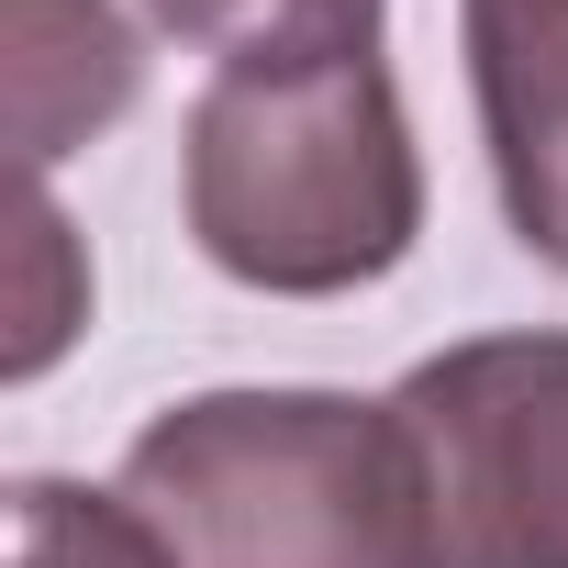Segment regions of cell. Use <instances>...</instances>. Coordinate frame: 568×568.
Wrapping results in <instances>:
<instances>
[{
  "instance_id": "cell-6",
  "label": "cell",
  "mask_w": 568,
  "mask_h": 568,
  "mask_svg": "<svg viewBox=\"0 0 568 568\" xmlns=\"http://www.w3.org/2000/svg\"><path fill=\"white\" fill-rule=\"evenodd\" d=\"M145 12L223 57V68H302V57H379V0H145Z\"/></svg>"
},
{
  "instance_id": "cell-7",
  "label": "cell",
  "mask_w": 568,
  "mask_h": 568,
  "mask_svg": "<svg viewBox=\"0 0 568 568\" xmlns=\"http://www.w3.org/2000/svg\"><path fill=\"white\" fill-rule=\"evenodd\" d=\"M12 568H179V557L156 546V524L123 490L23 479L12 490Z\"/></svg>"
},
{
  "instance_id": "cell-2",
  "label": "cell",
  "mask_w": 568,
  "mask_h": 568,
  "mask_svg": "<svg viewBox=\"0 0 568 568\" xmlns=\"http://www.w3.org/2000/svg\"><path fill=\"white\" fill-rule=\"evenodd\" d=\"M123 501L179 568H435L390 402L201 390L123 446Z\"/></svg>"
},
{
  "instance_id": "cell-5",
  "label": "cell",
  "mask_w": 568,
  "mask_h": 568,
  "mask_svg": "<svg viewBox=\"0 0 568 568\" xmlns=\"http://www.w3.org/2000/svg\"><path fill=\"white\" fill-rule=\"evenodd\" d=\"M12 112H23V168H45L68 134L112 123L145 79L134 34L101 12V0H12Z\"/></svg>"
},
{
  "instance_id": "cell-1",
  "label": "cell",
  "mask_w": 568,
  "mask_h": 568,
  "mask_svg": "<svg viewBox=\"0 0 568 568\" xmlns=\"http://www.w3.org/2000/svg\"><path fill=\"white\" fill-rule=\"evenodd\" d=\"M179 201L223 278L324 302L390 278L424 234V156L379 57L223 68L179 134Z\"/></svg>"
},
{
  "instance_id": "cell-3",
  "label": "cell",
  "mask_w": 568,
  "mask_h": 568,
  "mask_svg": "<svg viewBox=\"0 0 568 568\" xmlns=\"http://www.w3.org/2000/svg\"><path fill=\"white\" fill-rule=\"evenodd\" d=\"M435 568H568V335H479L390 390Z\"/></svg>"
},
{
  "instance_id": "cell-4",
  "label": "cell",
  "mask_w": 568,
  "mask_h": 568,
  "mask_svg": "<svg viewBox=\"0 0 568 568\" xmlns=\"http://www.w3.org/2000/svg\"><path fill=\"white\" fill-rule=\"evenodd\" d=\"M457 12L501 212L546 267H568V0H457Z\"/></svg>"
}]
</instances>
